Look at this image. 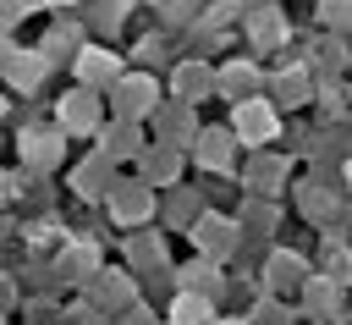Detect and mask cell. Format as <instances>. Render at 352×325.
<instances>
[{"instance_id": "19", "label": "cell", "mask_w": 352, "mask_h": 325, "mask_svg": "<svg viewBox=\"0 0 352 325\" xmlns=\"http://www.w3.org/2000/svg\"><path fill=\"white\" fill-rule=\"evenodd\" d=\"M6 61H11V44H6V39H0V72H6Z\"/></svg>"}, {"instance_id": "15", "label": "cell", "mask_w": 352, "mask_h": 325, "mask_svg": "<svg viewBox=\"0 0 352 325\" xmlns=\"http://www.w3.org/2000/svg\"><path fill=\"white\" fill-rule=\"evenodd\" d=\"M160 127H165V138H170V143H187L182 132H192V116H187V110H170V105H165V110H160Z\"/></svg>"}, {"instance_id": "6", "label": "cell", "mask_w": 352, "mask_h": 325, "mask_svg": "<svg viewBox=\"0 0 352 325\" xmlns=\"http://www.w3.org/2000/svg\"><path fill=\"white\" fill-rule=\"evenodd\" d=\"M77 77H82L88 88H104V83L121 77V66H116V55H104V50H82V55H77Z\"/></svg>"}, {"instance_id": "11", "label": "cell", "mask_w": 352, "mask_h": 325, "mask_svg": "<svg viewBox=\"0 0 352 325\" xmlns=\"http://www.w3.org/2000/svg\"><path fill=\"white\" fill-rule=\"evenodd\" d=\"M231 138L236 132H198V160L214 171V165H226L231 160Z\"/></svg>"}, {"instance_id": "8", "label": "cell", "mask_w": 352, "mask_h": 325, "mask_svg": "<svg viewBox=\"0 0 352 325\" xmlns=\"http://www.w3.org/2000/svg\"><path fill=\"white\" fill-rule=\"evenodd\" d=\"M6 72H11V83H16V88H33V83H38L44 72H50V55H44V50L11 55V61H6Z\"/></svg>"}, {"instance_id": "2", "label": "cell", "mask_w": 352, "mask_h": 325, "mask_svg": "<svg viewBox=\"0 0 352 325\" xmlns=\"http://www.w3.org/2000/svg\"><path fill=\"white\" fill-rule=\"evenodd\" d=\"M231 132H236L242 143L264 149V143L280 132V121H275V110H270L264 99H242V105H236V121H231Z\"/></svg>"}, {"instance_id": "17", "label": "cell", "mask_w": 352, "mask_h": 325, "mask_svg": "<svg viewBox=\"0 0 352 325\" xmlns=\"http://www.w3.org/2000/svg\"><path fill=\"white\" fill-rule=\"evenodd\" d=\"M324 22H352V0H324Z\"/></svg>"}, {"instance_id": "7", "label": "cell", "mask_w": 352, "mask_h": 325, "mask_svg": "<svg viewBox=\"0 0 352 325\" xmlns=\"http://www.w3.org/2000/svg\"><path fill=\"white\" fill-rule=\"evenodd\" d=\"M176 171H182V149H176L170 138H165L160 149H148V154H143V182H170Z\"/></svg>"}, {"instance_id": "9", "label": "cell", "mask_w": 352, "mask_h": 325, "mask_svg": "<svg viewBox=\"0 0 352 325\" xmlns=\"http://www.w3.org/2000/svg\"><path fill=\"white\" fill-rule=\"evenodd\" d=\"M170 319H182V325H198V319H209V297H204L198 286L176 292V297H170Z\"/></svg>"}, {"instance_id": "21", "label": "cell", "mask_w": 352, "mask_h": 325, "mask_svg": "<svg viewBox=\"0 0 352 325\" xmlns=\"http://www.w3.org/2000/svg\"><path fill=\"white\" fill-rule=\"evenodd\" d=\"M0 110H6V99H0Z\"/></svg>"}, {"instance_id": "14", "label": "cell", "mask_w": 352, "mask_h": 325, "mask_svg": "<svg viewBox=\"0 0 352 325\" xmlns=\"http://www.w3.org/2000/svg\"><path fill=\"white\" fill-rule=\"evenodd\" d=\"M231 237H236L231 220H198V242H204L209 253H214V248H231Z\"/></svg>"}, {"instance_id": "18", "label": "cell", "mask_w": 352, "mask_h": 325, "mask_svg": "<svg viewBox=\"0 0 352 325\" xmlns=\"http://www.w3.org/2000/svg\"><path fill=\"white\" fill-rule=\"evenodd\" d=\"M187 6H192V0H165V22H187V17H192Z\"/></svg>"}, {"instance_id": "5", "label": "cell", "mask_w": 352, "mask_h": 325, "mask_svg": "<svg viewBox=\"0 0 352 325\" xmlns=\"http://www.w3.org/2000/svg\"><path fill=\"white\" fill-rule=\"evenodd\" d=\"M110 209H116V220L132 226V220H143V215L154 209V198H148L143 182H116V187H110Z\"/></svg>"}, {"instance_id": "13", "label": "cell", "mask_w": 352, "mask_h": 325, "mask_svg": "<svg viewBox=\"0 0 352 325\" xmlns=\"http://www.w3.org/2000/svg\"><path fill=\"white\" fill-rule=\"evenodd\" d=\"M176 88H182V99L192 105V99H204V94L214 88V77H209L204 66H182V72H176Z\"/></svg>"}, {"instance_id": "1", "label": "cell", "mask_w": 352, "mask_h": 325, "mask_svg": "<svg viewBox=\"0 0 352 325\" xmlns=\"http://www.w3.org/2000/svg\"><path fill=\"white\" fill-rule=\"evenodd\" d=\"M110 99H116V116H121V121H138V116L160 110V88H154V77H148V72L116 77V83H110Z\"/></svg>"}, {"instance_id": "20", "label": "cell", "mask_w": 352, "mask_h": 325, "mask_svg": "<svg viewBox=\"0 0 352 325\" xmlns=\"http://www.w3.org/2000/svg\"><path fill=\"white\" fill-rule=\"evenodd\" d=\"M346 193H352V165H346Z\"/></svg>"}, {"instance_id": "10", "label": "cell", "mask_w": 352, "mask_h": 325, "mask_svg": "<svg viewBox=\"0 0 352 325\" xmlns=\"http://www.w3.org/2000/svg\"><path fill=\"white\" fill-rule=\"evenodd\" d=\"M104 138H110V143H99V154H104V160H110V165H116V160H121V154H126V149H132V154H138V121H121V127H110V132H104Z\"/></svg>"}, {"instance_id": "4", "label": "cell", "mask_w": 352, "mask_h": 325, "mask_svg": "<svg viewBox=\"0 0 352 325\" xmlns=\"http://www.w3.org/2000/svg\"><path fill=\"white\" fill-rule=\"evenodd\" d=\"M60 138H66L60 121H55V127H28V132H22V160H28V165H55V160H60Z\"/></svg>"}, {"instance_id": "16", "label": "cell", "mask_w": 352, "mask_h": 325, "mask_svg": "<svg viewBox=\"0 0 352 325\" xmlns=\"http://www.w3.org/2000/svg\"><path fill=\"white\" fill-rule=\"evenodd\" d=\"M280 33H286V28H280L275 11H258V17H253V39H258V44H280Z\"/></svg>"}, {"instance_id": "12", "label": "cell", "mask_w": 352, "mask_h": 325, "mask_svg": "<svg viewBox=\"0 0 352 325\" xmlns=\"http://www.w3.org/2000/svg\"><path fill=\"white\" fill-rule=\"evenodd\" d=\"M104 171H110V160L99 154L94 165H77V176H72V187H77L82 198H99V193H104Z\"/></svg>"}, {"instance_id": "3", "label": "cell", "mask_w": 352, "mask_h": 325, "mask_svg": "<svg viewBox=\"0 0 352 325\" xmlns=\"http://www.w3.org/2000/svg\"><path fill=\"white\" fill-rule=\"evenodd\" d=\"M55 121H60L72 138H88V132H99V99H94V88H82V94H66V99H60V110H55Z\"/></svg>"}]
</instances>
